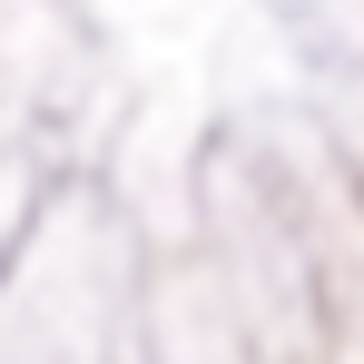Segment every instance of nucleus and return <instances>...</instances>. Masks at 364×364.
Segmentation results:
<instances>
[]
</instances>
